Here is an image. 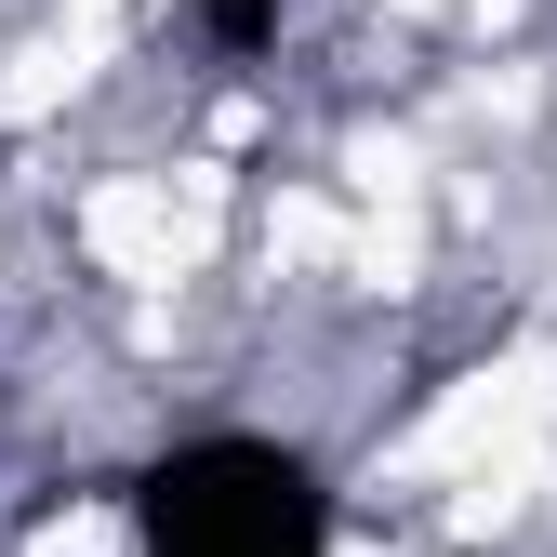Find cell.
<instances>
[{
	"label": "cell",
	"mask_w": 557,
	"mask_h": 557,
	"mask_svg": "<svg viewBox=\"0 0 557 557\" xmlns=\"http://www.w3.org/2000/svg\"><path fill=\"white\" fill-rule=\"evenodd\" d=\"M133 544L147 557H332V478L293 438H173L133 478Z\"/></svg>",
	"instance_id": "6da1fadb"
},
{
	"label": "cell",
	"mask_w": 557,
	"mask_h": 557,
	"mask_svg": "<svg viewBox=\"0 0 557 557\" xmlns=\"http://www.w3.org/2000/svg\"><path fill=\"white\" fill-rule=\"evenodd\" d=\"M186 27L213 40L226 66H252V53H278V0H186Z\"/></svg>",
	"instance_id": "7a4b0ae2"
}]
</instances>
